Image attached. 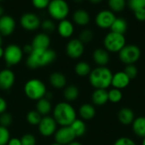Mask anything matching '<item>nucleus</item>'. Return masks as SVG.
Segmentation results:
<instances>
[{
    "label": "nucleus",
    "instance_id": "nucleus-1",
    "mask_svg": "<svg viewBox=\"0 0 145 145\" xmlns=\"http://www.w3.org/2000/svg\"><path fill=\"white\" fill-rule=\"evenodd\" d=\"M56 52L51 49L46 50H33L27 56L25 64L30 69H37L50 65L56 60Z\"/></svg>",
    "mask_w": 145,
    "mask_h": 145
},
{
    "label": "nucleus",
    "instance_id": "nucleus-2",
    "mask_svg": "<svg viewBox=\"0 0 145 145\" xmlns=\"http://www.w3.org/2000/svg\"><path fill=\"white\" fill-rule=\"evenodd\" d=\"M53 118L57 125L70 126L76 119V112L74 107L68 102H60L53 109Z\"/></svg>",
    "mask_w": 145,
    "mask_h": 145
},
{
    "label": "nucleus",
    "instance_id": "nucleus-3",
    "mask_svg": "<svg viewBox=\"0 0 145 145\" xmlns=\"http://www.w3.org/2000/svg\"><path fill=\"white\" fill-rule=\"evenodd\" d=\"M113 73L107 67H97L92 69L88 75L90 85L94 89L106 90L111 85Z\"/></svg>",
    "mask_w": 145,
    "mask_h": 145
},
{
    "label": "nucleus",
    "instance_id": "nucleus-4",
    "mask_svg": "<svg viewBox=\"0 0 145 145\" xmlns=\"http://www.w3.org/2000/svg\"><path fill=\"white\" fill-rule=\"evenodd\" d=\"M25 95L31 100L38 101L45 97L47 88L43 81L39 79H31L27 80L24 85Z\"/></svg>",
    "mask_w": 145,
    "mask_h": 145
},
{
    "label": "nucleus",
    "instance_id": "nucleus-5",
    "mask_svg": "<svg viewBox=\"0 0 145 145\" xmlns=\"http://www.w3.org/2000/svg\"><path fill=\"white\" fill-rule=\"evenodd\" d=\"M104 45L108 52L119 53L126 45V38L122 34L110 32L104 38Z\"/></svg>",
    "mask_w": 145,
    "mask_h": 145
},
{
    "label": "nucleus",
    "instance_id": "nucleus-6",
    "mask_svg": "<svg viewBox=\"0 0 145 145\" xmlns=\"http://www.w3.org/2000/svg\"><path fill=\"white\" fill-rule=\"evenodd\" d=\"M48 11L53 19L60 21L69 15L70 7L65 0H51L48 6Z\"/></svg>",
    "mask_w": 145,
    "mask_h": 145
},
{
    "label": "nucleus",
    "instance_id": "nucleus-7",
    "mask_svg": "<svg viewBox=\"0 0 145 145\" xmlns=\"http://www.w3.org/2000/svg\"><path fill=\"white\" fill-rule=\"evenodd\" d=\"M141 57V50L135 44H126L119 52L121 62L126 65L135 64Z\"/></svg>",
    "mask_w": 145,
    "mask_h": 145
},
{
    "label": "nucleus",
    "instance_id": "nucleus-8",
    "mask_svg": "<svg viewBox=\"0 0 145 145\" xmlns=\"http://www.w3.org/2000/svg\"><path fill=\"white\" fill-rule=\"evenodd\" d=\"M23 54L24 53L22 51V49L19 45L15 44H11L4 49L3 58L4 59V62L8 66H15L21 62L23 58Z\"/></svg>",
    "mask_w": 145,
    "mask_h": 145
},
{
    "label": "nucleus",
    "instance_id": "nucleus-9",
    "mask_svg": "<svg viewBox=\"0 0 145 145\" xmlns=\"http://www.w3.org/2000/svg\"><path fill=\"white\" fill-rule=\"evenodd\" d=\"M39 133L43 137H50L54 135L57 131V123L54 119L49 115L42 116L39 125L37 126Z\"/></svg>",
    "mask_w": 145,
    "mask_h": 145
},
{
    "label": "nucleus",
    "instance_id": "nucleus-10",
    "mask_svg": "<svg viewBox=\"0 0 145 145\" xmlns=\"http://www.w3.org/2000/svg\"><path fill=\"white\" fill-rule=\"evenodd\" d=\"M21 26L26 31H35L41 26V20L34 13L27 12L21 15L20 20Z\"/></svg>",
    "mask_w": 145,
    "mask_h": 145
},
{
    "label": "nucleus",
    "instance_id": "nucleus-11",
    "mask_svg": "<svg viewBox=\"0 0 145 145\" xmlns=\"http://www.w3.org/2000/svg\"><path fill=\"white\" fill-rule=\"evenodd\" d=\"M76 136L71 126H60L54 133L55 143L60 145H67L75 141Z\"/></svg>",
    "mask_w": 145,
    "mask_h": 145
},
{
    "label": "nucleus",
    "instance_id": "nucleus-12",
    "mask_svg": "<svg viewBox=\"0 0 145 145\" xmlns=\"http://www.w3.org/2000/svg\"><path fill=\"white\" fill-rule=\"evenodd\" d=\"M84 50V44L82 43L78 38L71 39L65 46L66 55L72 59L80 58L83 55Z\"/></svg>",
    "mask_w": 145,
    "mask_h": 145
},
{
    "label": "nucleus",
    "instance_id": "nucleus-13",
    "mask_svg": "<svg viewBox=\"0 0 145 145\" xmlns=\"http://www.w3.org/2000/svg\"><path fill=\"white\" fill-rule=\"evenodd\" d=\"M114 13L110 10H101L99 12L95 17L96 25L103 29L110 28L114 21L116 20Z\"/></svg>",
    "mask_w": 145,
    "mask_h": 145
},
{
    "label": "nucleus",
    "instance_id": "nucleus-14",
    "mask_svg": "<svg viewBox=\"0 0 145 145\" xmlns=\"http://www.w3.org/2000/svg\"><path fill=\"white\" fill-rule=\"evenodd\" d=\"M15 82L14 73L8 68H4L0 71V90L8 91Z\"/></svg>",
    "mask_w": 145,
    "mask_h": 145
},
{
    "label": "nucleus",
    "instance_id": "nucleus-15",
    "mask_svg": "<svg viewBox=\"0 0 145 145\" xmlns=\"http://www.w3.org/2000/svg\"><path fill=\"white\" fill-rule=\"evenodd\" d=\"M16 23L14 19L8 15H3L0 18V34L2 36H9L15 30Z\"/></svg>",
    "mask_w": 145,
    "mask_h": 145
},
{
    "label": "nucleus",
    "instance_id": "nucleus-16",
    "mask_svg": "<svg viewBox=\"0 0 145 145\" xmlns=\"http://www.w3.org/2000/svg\"><path fill=\"white\" fill-rule=\"evenodd\" d=\"M51 39L45 32H39L32 38L31 44L34 50H46L49 49Z\"/></svg>",
    "mask_w": 145,
    "mask_h": 145
},
{
    "label": "nucleus",
    "instance_id": "nucleus-17",
    "mask_svg": "<svg viewBox=\"0 0 145 145\" xmlns=\"http://www.w3.org/2000/svg\"><path fill=\"white\" fill-rule=\"evenodd\" d=\"M130 81H131V79L124 73V71H120V72H116V73L113 74L111 85L113 86V88L122 90V89L127 88L129 85Z\"/></svg>",
    "mask_w": 145,
    "mask_h": 145
},
{
    "label": "nucleus",
    "instance_id": "nucleus-18",
    "mask_svg": "<svg viewBox=\"0 0 145 145\" xmlns=\"http://www.w3.org/2000/svg\"><path fill=\"white\" fill-rule=\"evenodd\" d=\"M117 118L120 123L122 124L123 126H129V125H132L133 122L134 121L135 115L132 109L124 107L119 110L117 114Z\"/></svg>",
    "mask_w": 145,
    "mask_h": 145
},
{
    "label": "nucleus",
    "instance_id": "nucleus-19",
    "mask_svg": "<svg viewBox=\"0 0 145 145\" xmlns=\"http://www.w3.org/2000/svg\"><path fill=\"white\" fill-rule=\"evenodd\" d=\"M93 59L98 67H106L110 62V55L105 49L99 48L93 51Z\"/></svg>",
    "mask_w": 145,
    "mask_h": 145
},
{
    "label": "nucleus",
    "instance_id": "nucleus-20",
    "mask_svg": "<svg viewBox=\"0 0 145 145\" xmlns=\"http://www.w3.org/2000/svg\"><path fill=\"white\" fill-rule=\"evenodd\" d=\"M92 103L96 106H103L109 102L108 91L105 89H95L91 96Z\"/></svg>",
    "mask_w": 145,
    "mask_h": 145
},
{
    "label": "nucleus",
    "instance_id": "nucleus-21",
    "mask_svg": "<svg viewBox=\"0 0 145 145\" xmlns=\"http://www.w3.org/2000/svg\"><path fill=\"white\" fill-rule=\"evenodd\" d=\"M57 31L58 33L65 38H71L74 32V26L71 21L69 20H62L59 21V23L57 26Z\"/></svg>",
    "mask_w": 145,
    "mask_h": 145
},
{
    "label": "nucleus",
    "instance_id": "nucleus-22",
    "mask_svg": "<svg viewBox=\"0 0 145 145\" xmlns=\"http://www.w3.org/2000/svg\"><path fill=\"white\" fill-rule=\"evenodd\" d=\"M49 83L55 89H63L65 87L67 79L64 73L60 72H54L49 75Z\"/></svg>",
    "mask_w": 145,
    "mask_h": 145
},
{
    "label": "nucleus",
    "instance_id": "nucleus-23",
    "mask_svg": "<svg viewBox=\"0 0 145 145\" xmlns=\"http://www.w3.org/2000/svg\"><path fill=\"white\" fill-rule=\"evenodd\" d=\"M78 113L82 121H90L94 118L96 115V110L93 104L84 103L79 108Z\"/></svg>",
    "mask_w": 145,
    "mask_h": 145
},
{
    "label": "nucleus",
    "instance_id": "nucleus-24",
    "mask_svg": "<svg viewBox=\"0 0 145 145\" xmlns=\"http://www.w3.org/2000/svg\"><path fill=\"white\" fill-rule=\"evenodd\" d=\"M133 131L136 136L141 138H145V117L139 116L135 118L132 124Z\"/></svg>",
    "mask_w": 145,
    "mask_h": 145
},
{
    "label": "nucleus",
    "instance_id": "nucleus-25",
    "mask_svg": "<svg viewBox=\"0 0 145 145\" xmlns=\"http://www.w3.org/2000/svg\"><path fill=\"white\" fill-rule=\"evenodd\" d=\"M73 21L76 25L79 26H86L90 21V15L89 14L82 9H76L73 14Z\"/></svg>",
    "mask_w": 145,
    "mask_h": 145
},
{
    "label": "nucleus",
    "instance_id": "nucleus-26",
    "mask_svg": "<svg viewBox=\"0 0 145 145\" xmlns=\"http://www.w3.org/2000/svg\"><path fill=\"white\" fill-rule=\"evenodd\" d=\"M36 110L42 115L46 116L52 111V104L49 99L47 97H43L37 101Z\"/></svg>",
    "mask_w": 145,
    "mask_h": 145
},
{
    "label": "nucleus",
    "instance_id": "nucleus-27",
    "mask_svg": "<svg viewBox=\"0 0 145 145\" xmlns=\"http://www.w3.org/2000/svg\"><path fill=\"white\" fill-rule=\"evenodd\" d=\"M79 94H80V91H79L78 87L74 85L65 86L64 89V92H63L64 97L68 103L76 100L79 97Z\"/></svg>",
    "mask_w": 145,
    "mask_h": 145
},
{
    "label": "nucleus",
    "instance_id": "nucleus-28",
    "mask_svg": "<svg viewBox=\"0 0 145 145\" xmlns=\"http://www.w3.org/2000/svg\"><path fill=\"white\" fill-rule=\"evenodd\" d=\"M110 30L113 32H116V33L124 35L127 30V21L123 18H116L112 26H110Z\"/></svg>",
    "mask_w": 145,
    "mask_h": 145
},
{
    "label": "nucleus",
    "instance_id": "nucleus-29",
    "mask_svg": "<svg viewBox=\"0 0 145 145\" xmlns=\"http://www.w3.org/2000/svg\"><path fill=\"white\" fill-rule=\"evenodd\" d=\"M70 126L72 129L76 138L83 136L87 131V126L84 121H82V119H76Z\"/></svg>",
    "mask_w": 145,
    "mask_h": 145
},
{
    "label": "nucleus",
    "instance_id": "nucleus-30",
    "mask_svg": "<svg viewBox=\"0 0 145 145\" xmlns=\"http://www.w3.org/2000/svg\"><path fill=\"white\" fill-rule=\"evenodd\" d=\"M74 70L76 75H78L79 77H86L90 74L92 68H91V66L88 62H79L76 64Z\"/></svg>",
    "mask_w": 145,
    "mask_h": 145
},
{
    "label": "nucleus",
    "instance_id": "nucleus-31",
    "mask_svg": "<svg viewBox=\"0 0 145 145\" xmlns=\"http://www.w3.org/2000/svg\"><path fill=\"white\" fill-rule=\"evenodd\" d=\"M42 116L37 111V110H31L26 114L25 119L26 121L31 126H38Z\"/></svg>",
    "mask_w": 145,
    "mask_h": 145
},
{
    "label": "nucleus",
    "instance_id": "nucleus-32",
    "mask_svg": "<svg viewBox=\"0 0 145 145\" xmlns=\"http://www.w3.org/2000/svg\"><path fill=\"white\" fill-rule=\"evenodd\" d=\"M108 96H109V101L113 103H117L121 101L122 99V92L119 89L112 88L108 91Z\"/></svg>",
    "mask_w": 145,
    "mask_h": 145
},
{
    "label": "nucleus",
    "instance_id": "nucleus-33",
    "mask_svg": "<svg viewBox=\"0 0 145 145\" xmlns=\"http://www.w3.org/2000/svg\"><path fill=\"white\" fill-rule=\"evenodd\" d=\"M109 6L114 12H121L126 7V0H109Z\"/></svg>",
    "mask_w": 145,
    "mask_h": 145
},
{
    "label": "nucleus",
    "instance_id": "nucleus-34",
    "mask_svg": "<svg viewBox=\"0 0 145 145\" xmlns=\"http://www.w3.org/2000/svg\"><path fill=\"white\" fill-rule=\"evenodd\" d=\"M93 38V32L92 30L90 29H84L82 30L80 34H79V38L78 39L83 43V44H88L90 43Z\"/></svg>",
    "mask_w": 145,
    "mask_h": 145
},
{
    "label": "nucleus",
    "instance_id": "nucleus-35",
    "mask_svg": "<svg viewBox=\"0 0 145 145\" xmlns=\"http://www.w3.org/2000/svg\"><path fill=\"white\" fill-rule=\"evenodd\" d=\"M41 27L44 31V32L47 33V34L50 33V32H53L56 29V26H55L54 22L52 20H49V19H46V20L42 21L41 22Z\"/></svg>",
    "mask_w": 145,
    "mask_h": 145
},
{
    "label": "nucleus",
    "instance_id": "nucleus-36",
    "mask_svg": "<svg viewBox=\"0 0 145 145\" xmlns=\"http://www.w3.org/2000/svg\"><path fill=\"white\" fill-rule=\"evenodd\" d=\"M13 123V116L8 112H4L0 115V126L8 128Z\"/></svg>",
    "mask_w": 145,
    "mask_h": 145
},
{
    "label": "nucleus",
    "instance_id": "nucleus-37",
    "mask_svg": "<svg viewBox=\"0 0 145 145\" xmlns=\"http://www.w3.org/2000/svg\"><path fill=\"white\" fill-rule=\"evenodd\" d=\"M124 73L128 76V78L132 80L133 79H135L138 76V68L135 66V64H130V65H126L125 68H124Z\"/></svg>",
    "mask_w": 145,
    "mask_h": 145
},
{
    "label": "nucleus",
    "instance_id": "nucleus-38",
    "mask_svg": "<svg viewBox=\"0 0 145 145\" xmlns=\"http://www.w3.org/2000/svg\"><path fill=\"white\" fill-rule=\"evenodd\" d=\"M10 139V133L8 128L0 126V145H7Z\"/></svg>",
    "mask_w": 145,
    "mask_h": 145
},
{
    "label": "nucleus",
    "instance_id": "nucleus-39",
    "mask_svg": "<svg viewBox=\"0 0 145 145\" xmlns=\"http://www.w3.org/2000/svg\"><path fill=\"white\" fill-rule=\"evenodd\" d=\"M20 142L22 145H36L37 144V139L36 137L33 134L31 133H25L20 138Z\"/></svg>",
    "mask_w": 145,
    "mask_h": 145
},
{
    "label": "nucleus",
    "instance_id": "nucleus-40",
    "mask_svg": "<svg viewBox=\"0 0 145 145\" xmlns=\"http://www.w3.org/2000/svg\"><path fill=\"white\" fill-rule=\"evenodd\" d=\"M129 8L134 12L139 9L144 8V0H127Z\"/></svg>",
    "mask_w": 145,
    "mask_h": 145
},
{
    "label": "nucleus",
    "instance_id": "nucleus-41",
    "mask_svg": "<svg viewBox=\"0 0 145 145\" xmlns=\"http://www.w3.org/2000/svg\"><path fill=\"white\" fill-rule=\"evenodd\" d=\"M113 145H137L134 140L128 137H121L116 140Z\"/></svg>",
    "mask_w": 145,
    "mask_h": 145
},
{
    "label": "nucleus",
    "instance_id": "nucleus-42",
    "mask_svg": "<svg viewBox=\"0 0 145 145\" xmlns=\"http://www.w3.org/2000/svg\"><path fill=\"white\" fill-rule=\"evenodd\" d=\"M50 1L51 0H31V3L36 9H43L45 8H48Z\"/></svg>",
    "mask_w": 145,
    "mask_h": 145
},
{
    "label": "nucleus",
    "instance_id": "nucleus-43",
    "mask_svg": "<svg viewBox=\"0 0 145 145\" xmlns=\"http://www.w3.org/2000/svg\"><path fill=\"white\" fill-rule=\"evenodd\" d=\"M134 15L136 19L139 21H145V7L139 9L136 11H134Z\"/></svg>",
    "mask_w": 145,
    "mask_h": 145
},
{
    "label": "nucleus",
    "instance_id": "nucleus-44",
    "mask_svg": "<svg viewBox=\"0 0 145 145\" xmlns=\"http://www.w3.org/2000/svg\"><path fill=\"white\" fill-rule=\"evenodd\" d=\"M6 109H7V102L5 101V99L0 97V115L6 112Z\"/></svg>",
    "mask_w": 145,
    "mask_h": 145
},
{
    "label": "nucleus",
    "instance_id": "nucleus-45",
    "mask_svg": "<svg viewBox=\"0 0 145 145\" xmlns=\"http://www.w3.org/2000/svg\"><path fill=\"white\" fill-rule=\"evenodd\" d=\"M33 47H32V45L31 44H25L24 45V47L22 48V51H23V53H25V54H27L28 56L33 51Z\"/></svg>",
    "mask_w": 145,
    "mask_h": 145
},
{
    "label": "nucleus",
    "instance_id": "nucleus-46",
    "mask_svg": "<svg viewBox=\"0 0 145 145\" xmlns=\"http://www.w3.org/2000/svg\"><path fill=\"white\" fill-rule=\"evenodd\" d=\"M7 145H22L20 142V138H10Z\"/></svg>",
    "mask_w": 145,
    "mask_h": 145
},
{
    "label": "nucleus",
    "instance_id": "nucleus-47",
    "mask_svg": "<svg viewBox=\"0 0 145 145\" xmlns=\"http://www.w3.org/2000/svg\"><path fill=\"white\" fill-rule=\"evenodd\" d=\"M3 53H4V49H3L2 46H0V58L3 57Z\"/></svg>",
    "mask_w": 145,
    "mask_h": 145
},
{
    "label": "nucleus",
    "instance_id": "nucleus-48",
    "mask_svg": "<svg viewBox=\"0 0 145 145\" xmlns=\"http://www.w3.org/2000/svg\"><path fill=\"white\" fill-rule=\"evenodd\" d=\"M67 145H82L81 143H79V142H77V141H73V142H71V143H70L69 144Z\"/></svg>",
    "mask_w": 145,
    "mask_h": 145
},
{
    "label": "nucleus",
    "instance_id": "nucleus-49",
    "mask_svg": "<svg viewBox=\"0 0 145 145\" xmlns=\"http://www.w3.org/2000/svg\"><path fill=\"white\" fill-rule=\"evenodd\" d=\"M3 12H4V10H3V8L0 5V18L3 15Z\"/></svg>",
    "mask_w": 145,
    "mask_h": 145
},
{
    "label": "nucleus",
    "instance_id": "nucleus-50",
    "mask_svg": "<svg viewBox=\"0 0 145 145\" xmlns=\"http://www.w3.org/2000/svg\"><path fill=\"white\" fill-rule=\"evenodd\" d=\"M89 1L93 3H99L102 2V0H89Z\"/></svg>",
    "mask_w": 145,
    "mask_h": 145
},
{
    "label": "nucleus",
    "instance_id": "nucleus-51",
    "mask_svg": "<svg viewBox=\"0 0 145 145\" xmlns=\"http://www.w3.org/2000/svg\"><path fill=\"white\" fill-rule=\"evenodd\" d=\"M2 44H3V36L0 34V46H2Z\"/></svg>",
    "mask_w": 145,
    "mask_h": 145
},
{
    "label": "nucleus",
    "instance_id": "nucleus-52",
    "mask_svg": "<svg viewBox=\"0 0 145 145\" xmlns=\"http://www.w3.org/2000/svg\"><path fill=\"white\" fill-rule=\"evenodd\" d=\"M74 2H76V3H81V2H82L83 0H73Z\"/></svg>",
    "mask_w": 145,
    "mask_h": 145
},
{
    "label": "nucleus",
    "instance_id": "nucleus-53",
    "mask_svg": "<svg viewBox=\"0 0 145 145\" xmlns=\"http://www.w3.org/2000/svg\"><path fill=\"white\" fill-rule=\"evenodd\" d=\"M142 145H145V138H143V141H142Z\"/></svg>",
    "mask_w": 145,
    "mask_h": 145
},
{
    "label": "nucleus",
    "instance_id": "nucleus-54",
    "mask_svg": "<svg viewBox=\"0 0 145 145\" xmlns=\"http://www.w3.org/2000/svg\"><path fill=\"white\" fill-rule=\"evenodd\" d=\"M50 145H60V144H57V143H54V144H50Z\"/></svg>",
    "mask_w": 145,
    "mask_h": 145
},
{
    "label": "nucleus",
    "instance_id": "nucleus-55",
    "mask_svg": "<svg viewBox=\"0 0 145 145\" xmlns=\"http://www.w3.org/2000/svg\"><path fill=\"white\" fill-rule=\"evenodd\" d=\"M1 1H3V0H0V2H1Z\"/></svg>",
    "mask_w": 145,
    "mask_h": 145
},
{
    "label": "nucleus",
    "instance_id": "nucleus-56",
    "mask_svg": "<svg viewBox=\"0 0 145 145\" xmlns=\"http://www.w3.org/2000/svg\"><path fill=\"white\" fill-rule=\"evenodd\" d=\"M144 5H145V0H144Z\"/></svg>",
    "mask_w": 145,
    "mask_h": 145
}]
</instances>
